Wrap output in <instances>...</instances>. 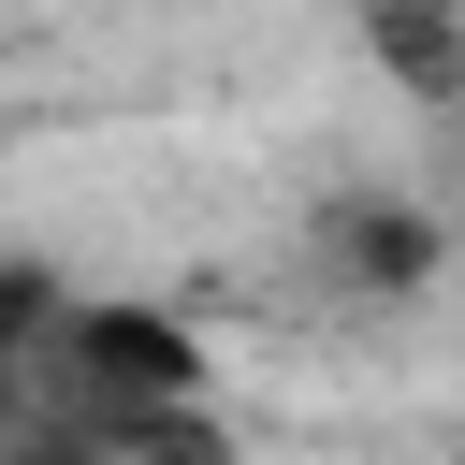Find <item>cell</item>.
Here are the masks:
<instances>
[{
	"mask_svg": "<svg viewBox=\"0 0 465 465\" xmlns=\"http://www.w3.org/2000/svg\"><path fill=\"white\" fill-rule=\"evenodd\" d=\"M305 232H320V276H334V291H363V305L436 276V218H421V203H392V189H349V203H320Z\"/></svg>",
	"mask_w": 465,
	"mask_h": 465,
	"instance_id": "1",
	"label": "cell"
}]
</instances>
